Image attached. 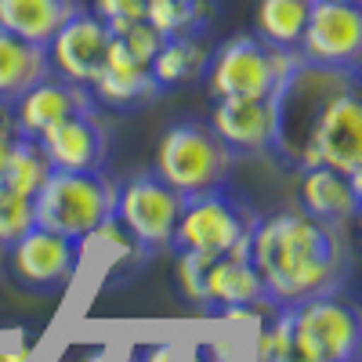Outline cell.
<instances>
[{
	"label": "cell",
	"instance_id": "1",
	"mask_svg": "<svg viewBox=\"0 0 362 362\" xmlns=\"http://www.w3.org/2000/svg\"><path fill=\"white\" fill-rule=\"evenodd\" d=\"M250 264L257 268L264 293L286 308L344 290L351 276V247L344 225H326L305 210H279L257 218L250 232Z\"/></svg>",
	"mask_w": 362,
	"mask_h": 362
},
{
	"label": "cell",
	"instance_id": "2",
	"mask_svg": "<svg viewBox=\"0 0 362 362\" xmlns=\"http://www.w3.org/2000/svg\"><path fill=\"white\" fill-rule=\"evenodd\" d=\"M257 218L261 214L254 210L250 196L239 192L228 177L214 189L181 196L170 250L174 254H199L206 261H214V257L228 254L239 239H247L254 232Z\"/></svg>",
	"mask_w": 362,
	"mask_h": 362
},
{
	"label": "cell",
	"instance_id": "3",
	"mask_svg": "<svg viewBox=\"0 0 362 362\" xmlns=\"http://www.w3.org/2000/svg\"><path fill=\"white\" fill-rule=\"evenodd\" d=\"M116 192H119V181L105 167L51 170L44 189L33 196L37 225L73 239H90L102 228V221L116 214Z\"/></svg>",
	"mask_w": 362,
	"mask_h": 362
},
{
	"label": "cell",
	"instance_id": "4",
	"mask_svg": "<svg viewBox=\"0 0 362 362\" xmlns=\"http://www.w3.org/2000/svg\"><path fill=\"white\" fill-rule=\"evenodd\" d=\"M297 62L300 51L268 47L257 33H239L210 51L203 80L214 98H276Z\"/></svg>",
	"mask_w": 362,
	"mask_h": 362
},
{
	"label": "cell",
	"instance_id": "5",
	"mask_svg": "<svg viewBox=\"0 0 362 362\" xmlns=\"http://www.w3.org/2000/svg\"><path fill=\"white\" fill-rule=\"evenodd\" d=\"M232 148L214 134L210 124L199 119H177L160 138L156 148V174L181 196L214 189L232 177Z\"/></svg>",
	"mask_w": 362,
	"mask_h": 362
},
{
	"label": "cell",
	"instance_id": "6",
	"mask_svg": "<svg viewBox=\"0 0 362 362\" xmlns=\"http://www.w3.org/2000/svg\"><path fill=\"white\" fill-rule=\"evenodd\" d=\"M286 312L293 341L305 351H312L319 362H358L362 319L355 300L344 297V290L308 297L300 305H286Z\"/></svg>",
	"mask_w": 362,
	"mask_h": 362
},
{
	"label": "cell",
	"instance_id": "7",
	"mask_svg": "<svg viewBox=\"0 0 362 362\" xmlns=\"http://www.w3.org/2000/svg\"><path fill=\"white\" fill-rule=\"evenodd\" d=\"M297 51L312 66L358 73V58H362V8L351 4V0H312Z\"/></svg>",
	"mask_w": 362,
	"mask_h": 362
},
{
	"label": "cell",
	"instance_id": "8",
	"mask_svg": "<svg viewBox=\"0 0 362 362\" xmlns=\"http://www.w3.org/2000/svg\"><path fill=\"white\" fill-rule=\"evenodd\" d=\"M177 210H181V192L170 189L156 170L134 174L116 192V218L127 225V232L138 239V247L148 257L170 250Z\"/></svg>",
	"mask_w": 362,
	"mask_h": 362
},
{
	"label": "cell",
	"instance_id": "9",
	"mask_svg": "<svg viewBox=\"0 0 362 362\" xmlns=\"http://www.w3.org/2000/svg\"><path fill=\"white\" fill-rule=\"evenodd\" d=\"M4 250H8V264L15 272V279L25 290L51 293V290H62L66 283H73L76 268H80V254H83V239L33 225Z\"/></svg>",
	"mask_w": 362,
	"mask_h": 362
},
{
	"label": "cell",
	"instance_id": "10",
	"mask_svg": "<svg viewBox=\"0 0 362 362\" xmlns=\"http://www.w3.org/2000/svg\"><path fill=\"white\" fill-rule=\"evenodd\" d=\"M95 109H102L95 90L87 83H76L62 73H54V69L11 102L18 134H33V138H40L47 127L62 124V119H69L76 112H95Z\"/></svg>",
	"mask_w": 362,
	"mask_h": 362
},
{
	"label": "cell",
	"instance_id": "11",
	"mask_svg": "<svg viewBox=\"0 0 362 362\" xmlns=\"http://www.w3.org/2000/svg\"><path fill=\"white\" fill-rule=\"evenodd\" d=\"M210 127L232 148V156H272L279 131L276 98H214Z\"/></svg>",
	"mask_w": 362,
	"mask_h": 362
},
{
	"label": "cell",
	"instance_id": "12",
	"mask_svg": "<svg viewBox=\"0 0 362 362\" xmlns=\"http://www.w3.org/2000/svg\"><path fill=\"white\" fill-rule=\"evenodd\" d=\"M105 54H109V25L98 11H87V8L73 11L58 25V33L47 40L51 69L87 87L98 76Z\"/></svg>",
	"mask_w": 362,
	"mask_h": 362
},
{
	"label": "cell",
	"instance_id": "13",
	"mask_svg": "<svg viewBox=\"0 0 362 362\" xmlns=\"http://www.w3.org/2000/svg\"><path fill=\"white\" fill-rule=\"evenodd\" d=\"M40 145L54 170H98L109 163V127L102 112H76L40 134Z\"/></svg>",
	"mask_w": 362,
	"mask_h": 362
},
{
	"label": "cell",
	"instance_id": "14",
	"mask_svg": "<svg viewBox=\"0 0 362 362\" xmlns=\"http://www.w3.org/2000/svg\"><path fill=\"white\" fill-rule=\"evenodd\" d=\"M206 312H261V319H268L279 312V305L264 293L250 257L221 254L206 268Z\"/></svg>",
	"mask_w": 362,
	"mask_h": 362
},
{
	"label": "cell",
	"instance_id": "15",
	"mask_svg": "<svg viewBox=\"0 0 362 362\" xmlns=\"http://www.w3.org/2000/svg\"><path fill=\"white\" fill-rule=\"evenodd\" d=\"M90 90H95L98 105H109V109H134L163 95L148 62H138L112 37H109V54H105L98 76L90 80Z\"/></svg>",
	"mask_w": 362,
	"mask_h": 362
},
{
	"label": "cell",
	"instance_id": "16",
	"mask_svg": "<svg viewBox=\"0 0 362 362\" xmlns=\"http://www.w3.org/2000/svg\"><path fill=\"white\" fill-rule=\"evenodd\" d=\"M300 210L326 225H348L362 210L358 174H341L334 167L300 170Z\"/></svg>",
	"mask_w": 362,
	"mask_h": 362
},
{
	"label": "cell",
	"instance_id": "17",
	"mask_svg": "<svg viewBox=\"0 0 362 362\" xmlns=\"http://www.w3.org/2000/svg\"><path fill=\"white\" fill-rule=\"evenodd\" d=\"M80 8H83L80 0H0V29L47 47L58 25Z\"/></svg>",
	"mask_w": 362,
	"mask_h": 362
},
{
	"label": "cell",
	"instance_id": "18",
	"mask_svg": "<svg viewBox=\"0 0 362 362\" xmlns=\"http://www.w3.org/2000/svg\"><path fill=\"white\" fill-rule=\"evenodd\" d=\"M47 73H51L47 47L0 29V105H11L22 90H29Z\"/></svg>",
	"mask_w": 362,
	"mask_h": 362
},
{
	"label": "cell",
	"instance_id": "19",
	"mask_svg": "<svg viewBox=\"0 0 362 362\" xmlns=\"http://www.w3.org/2000/svg\"><path fill=\"white\" fill-rule=\"evenodd\" d=\"M206 62H210L206 33H181V37H167L163 40V47L156 51L153 62H148V69H153L160 90L167 95V90H177L181 83L203 80Z\"/></svg>",
	"mask_w": 362,
	"mask_h": 362
},
{
	"label": "cell",
	"instance_id": "20",
	"mask_svg": "<svg viewBox=\"0 0 362 362\" xmlns=\"http://www.w3.org/2000/svg\"><path fill=\"white\" fill-rule=\"evenodd\" d=\"M51 160L44 153V145L40 138L33 134H15L11 141V153H8V163H4V174H0V185H8L22 196L33 199L40 189H44V181L51 174Z\"/></svg>",
	"mask_w": 362,
	"mask_h": 362
},
{
	"label": "cell",
	"instance_id": "21",
	"mask_svg": "<svg viewBox=\"0 0 362 362\" xmlns=\"http://www.w3.org/2000/svg\"><path fill=\"white\" fill-rule=\"evenodd\" d=\"M312 0H257V37L268 47L297 51Z\"/></svg>",
	"mask_w": 362,
	"mask_h": 362
},
{
	"label": "cell",
	"instance_id": "22",
	"mask_svg": "<svg viewBox=\"0 0 362 362\" xmlns=\"http://www.w3.org/2000/svg\"><path fill=\"white\" fill-rule=\"evenodd\" d=\"M214 11V0H145V22H153L163 40L181 33H206Z\"/></svg>",
	"mask_w": 362,
	"mask_h": 362
},
{
	"label": "cell",
	"instance_id": "23",
	"mask_svg": "<svg viewBox=\"0 0 362 362\" xmlns=\"http://www.w3.org/2000/svg\"><path fill=\"white\" fill-rule=\"evenodd\" d=\"M105 25H109V37L127 54H134L138 62H153L156 51L163 47V33L145 18H119V22H105Z\"/></svg>",
	"mask_w": 362,
	"mask_h": 362
},
{
	"label": "cell",
	"instance_id": "24",
	"mask_svg": "<svg viewBox=\"0 0 362 362\" xmlns=\"http://www.w3.org/2000/svg\"><path fill=\"white\" fill-rule=\"evenodd\" d=\"M37 225L33 214V199L0 185V247H11L18 235H25L29 228Z\"/></svg>",
	"mask_w": 362,
	"mask_h": 362
},
{
	"label": "cell",
	"instance_id": "25",
	"mask_svg": "<svg viewBox=\"0 0 362 362\" xmlns=\"http://www.w3.org/2000/svg\"><path fill=\"white\" fill-rule=\"evenodd\" d=\"M206 268H210V261L199 254H177V264H174L181 297L199 305L203 312H206Z\"/></svg>",
	"mask_w": 362,
	"mask_h": 362
},
{
	"label": "cell",
	"instance_id": "26",
	"mask_svg": "<svg viewBox=\"0 0 362 362\" xmlns=\"http://www.w3.org/2000/svg\"><path fill=\"white\" fill-rule=\"evenodd\" d=\"M95 11H98L105 22L145 18V0H95Z\"/></svg>",
	"mask_w": 362,
	"mask_h": 362
},
{
	"label": "cell",
	"instance_id": "27",
	"mask_svg": "<svg viewBox=\"0 0 362 362\" xmlns=\"http://www.w3.org/2000/svg\"><path fill=\"white\" fill-rule=\"evenodd\" d=\"M138 362H174V344L170 341L148 344L145 351H138Z\"/></svg>",
	"mask_w": 362,
	"mask_h": 362
},
{
	"label": "cell",
	"instance_id": "28",
	"mask_svg": "<svg viewBox=\"0 0 362 362\" xmlns=\"http://www.w3.org/2000/svg\"><path fill=\"white\" fill-rule=\"evenodd\" d=\"M221 351H210V344H203L196 355H192V362H225V344H218Z\"/></svg>",
	"mask_w": 362,
	"mask_h": 362
},
{
	"label": "cell",
	"instance_id": "29",
	"mask_svg": "<svg viewBox=\"0 0 362 362\" xmlns=\"http://www.w3.org/2000/svg\"><path fill=\"white\" fill-rule=\"evenodd\" d=\"M29 358V348H18V351H4L0 355V362H25Z\"/></svg>",
	"mask_w": 362,
	"mask_h": 362
},
{
	"label": "cell",
	"instance_id": "30",
	"mask_svg": "<svg viewBox=\"0 0 362 362\" xmlns=\"http://www.w3.org/2000/svg\"><path fill=\"white\" fill-rule=\"evenodd\" d=\"M83 362H105V348H98V351H90Z\"/></svg>",
	"mask_w": 362,
	"mask_h": 362
},
{
	"label": "cell",
	"instance_id": "31",
	"mask_svg": "<svg viewBox=\"0 0 362 362\" xmlns=\"http://www.w3.org/2000/svg\"><path fill=\"white\" fill-rule=\"evenodd\" d=\"M127 362H138V355H131V358H127Z\"/></svg>",
	"mask_w": 362,
	"mask_h": 362
},
{
	"label": "cell",
	"instance_id": "32",
	"mask_svg": "<svg viewBox=\"0 0 362 362\" xmlns=\"http://www.w3.org/2000/svg\"><path fill=\"white\" fill-rule=\"evenodd\" d=\"M351 4H362V0H351Z\"/></svg>",
	"mask_w": 362,
	"mask_h": 362
}]
</instances>
